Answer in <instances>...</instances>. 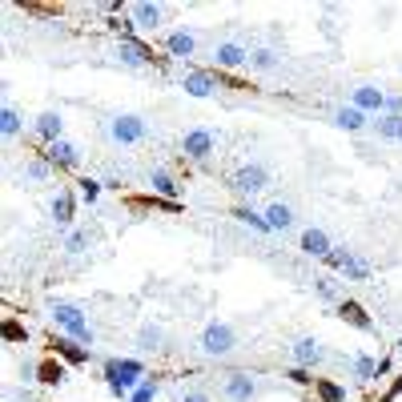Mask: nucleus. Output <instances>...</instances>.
Returning <instances> with one entry per match:
<instances>
[{"label":"nucleus","mask_w":402,"mask_h":402,"mask_svg":"<svg viewBox=\"0 0 402 402\" xmlns=\"http://www.w3.org/2000/svg\"><path fill=\"white\" fill-rule=\"evenodd\" d=\"M52 322L64 326V334H69L73 342L93 346V326H88V318L81 314V306H64V302H57V306H52Z\"/></svg>","instance_id":"1"},{"label":"nucleus","mask_w":402,"mask_h":402,"mask_svg":"<svg viewBox=\"0 0 402 402\" xmlns=\"http://www.w3.org/2000/svg\"><path fill=\"white\" fill-rule=\"evenodd\" d=\"M145 137H149V125L137 113H117L109 121V141H117V145H141Z\"/></svg>","instance_id":"2"},{"label":"nucleus","mask_w":402,"mask_h":402,"mask_svg":"<svg viewBox=\"0 0 402 402\" xmlns=\"http://www.w3.org/2000/svg\"><path fill=\"white\" fill-rule=\"evenodd\" d=\"M234 326L229 322H209V326L201 330V350L209 354V358H226L234 350Z\"/></svg>","instance_id":"3"},{"label":"nucleus","mask_w":402,"mask_h":402,"mask_svg":"<svg viewBox=\"0 0 402 402\" xmlns=\"http://www.w3.org/2000/svg\"><path fill=\"white\" fill-rule=\"evenodd\" d=\"M105 378L109 382H121V386H141L145 382V366L137 362V358H113V362L105 366Z\"/></svg>","instance_id":"4"},{"label":"nucleus","mask_w":402,"mask_h":402,"mask_svg":"<svg viewBox=\"0 0 402 402\" xmlns=\"http://www.w3.org/2000/svg\"><path fill=\"white\" fill-rule=\"evenodd\" d=\"M270 185V169H265V165H241L238 173H234V189H238V193H246V197H253V193H258V189H265Z\"/></svg>","instance_id":"5"},{"label":"nucleus","mask_w":402,"mask_h":402,"mask_svg":"<svg viewBox=\"0 0 402 402\" xmlns=\"http://www.w3.org/2000/svg\"><path fill=\"white\" fill-rule=\"evenodd\" d=\"M214 145H217V137L209 129H189L185 137H181V153H185L189 161H205L214 153Z\"/></svg>","instance_id":"6"},{"label":"nucleus","mask_w":402,"mask_h":402,"mask_svg":"<svg viewBox=\"0 0 402 402\" xmlns=\"http://www.w3.org/2000/svg\"><path fill=\"white\" fill-rule=\"evenodd\" d=\"M45 161L52 165V169H76V161H81V153H76L73 141H52V145H45Z\"/></svg>","instance_id":"7"},{"label":"nucleus","mask_w":402,"mask_h":402,"mask_svg":"<svg viewBox=\"0 0 402 402\" xmlns=\"http://www.w3.org/2000/svg\"><path fill=\"white\" fill-rule=\"evenodd\" d=\"M214 64L217 69H241V64H250V49L238 40H222L214 49Z\"/></svg>","instance_id":"8"},{"label":"nucleus","mask_w":402,"mask_h":402,"mask_svg":"<svg viewBox=\"0 0 402 402\" xmlns=\"http://www.w3.org/2000/svg\"><path fill=\"white\" fill-rule=\"evenodd\" d=\"M222 394H226L229 402H250L253 394H258V382H253L250 374H229L226 386H222Z\"/></svg>","instance_id":"9"},{"label":"nucleus","mask_w":402,"mask_h":402,"mask_svg":"<svg viewBox=\"0 0 402 402\" xmlns=\"http://www.w3.org/2000/svg\"><path fill=\"white\" fill-rule=\"evenodd\" d=\"M354 109H362V113H382L386 109V93L374 85H358L354 88Z\"/></svg>","instance_id":"10"},{"label":"nucleus","mask_w":402,"mask_h":402,"mask_svg":"<svg viewBox=\"0 0 402 402\" xmlns=\"http://www.w3.org/2000/svg\"><path fill=\"white\" fill-rule=\"evenodd\" d=\"M129 21H133L137 28H157V25L165 21V8H161V4L141 0V4H133V8H129Z\"/></svg>","instance_id":"11"},{"label":"nucleus","mask_w":402,"mask_h":402,"mask_svg":"<svg viewBox=\"0 0 402 402\" xmlns=\"http://www.w3.org/2000/svg\"><path fill=\"white\" fill-rule=\"evenodd\" d=\"M64 133V117L57 113V109H45V113L37 117V137L45 141V145H52V141H61Z\"/></svg>","instance_id":"12"},{"label":"nucleus","mask_w":402,"mask_h":402,"mask_svg":"<svg viewBox=\"0 0 402 402\" xmlns=\"http://www.w3.org/2000/svg\"><path fill=\"white\" fill-rule=\"evenodd\" d=\"M326 358V350H322V342H314V338H298L294 342V362L302 366V370H310V366H318Z\"/></svg>","instance_id":"13"},{"label":"nucleus","mask_w":402,"mask_h":402,"mask_svg":"<svg viewBox=\"0 0 402 402\" xmlns=\"http://www.w3.org/2000/svg\"><path fill=\"white\" fill-rule=\"evenodd\" d=\"M165 52H169V57H193V52H197V37L185 33V28H177V33L165 37Z\"/></svg>","instance_id":"14"},{"label":"nucleus","mask_w":402,"mask_h":402,"mask_svg":"<svg viewBox=\"0 0 402 402\" xmlns=\"http://www.w3.org/2000/svg\"><path fill=\"white\" fill-rule=\"evenodd\" d=\"M181 88H185L189 97H214V88H217V76H214V73H185V81H181Z\"/></svg>","instance_id":"15"},{"label":"nucleus","mask_w":402,"mask_h":402,"mask_svg":"<svg viewBox=\"0 0 402 402\" xmlns=\"http://www.w3.org/2000/svg\"><path fill=\"white\" fill-rule=\"evenodd\" d=\"M302 250L310 253V258H330V250H334V246H330V238H326V229H306V234H302Z\"/></svg>","instance_id":"16"},{"label":"nucleus","mask_w":402,"mask_h":402,"mask_svg":"<svg viewBox=\"0 0 402 402\" xmlns=\"http://www.w3.org/2000/svg\"><path fill=\"white\" fill-rule=\"evenodd\" d=\"M334 125L358 133V129H366V113L362 109H354V105H342V109H334Z\"/></svg>","instance_id":"17"},{"label":"nucleus","mask_w":402,"mask_h":402,"mask_svg":"<svg viewBox=\"0 0 402 402\" xmlns=\"http://www.w3.org/2000/svg\"><path fill=\"white\" fill-rule=\"evenodd\" d=\"M265 222H270V229H289L294 226V209L286 201H274V205H265Z\"/></svg>","instance_id":"18"},{"label":"nucleus","mask_w":402,"mask_h":402,"mask_svg":"<svg viewBox=\"0 0 402 402\" xmlns=\"http://www.w3.org/2000/svg\"><path fill=\"white\" fill-rule=\"evenodd\" d=\"M52 217H57V226H73V193H57L52 197Z\"/></svg>","instance_id":"19"},{"label":"nucleus","mask_w":402,"mask_h":402,"mask_svg":"<svg viewBox=\"0 0 402 402\" xmlns=\"http://www.w3.org/2000/svg\"><path fill=\"white\" fill-rule=\"evenodd\" d=\"M161 342H165V330L161 326L145 322V326L137 330V346H141V350H161Z\"/></svg>","instance_id":"20"},{"label":"nucleus","mask_w":402,"mask_h":402,"mask_svg":"<svg viewBox=\"0 0 402 402\" xmlns=\"http://www.w3.org/2000/svg\"><path fill=\"white\" fill-rule=\"evenodd\" d=\"M277 64H282V57H277L274 49H253L250 52V69H258V73H274Z\"/></svg>","instance_id":"21"},{"label":"nucleus","mask_w":402,"mask_h":402,"mask_svg":"<svg viewBox=\"0 0 402 402\" xmlns=\"http://www.w3.org/2000/svg\"><path fill=\"white\" fill-rule=\"evenodd\" d=\"M338 310H342V318H346L350 326H358V330H374V322L366 318V310H362V306H358V302H342Z\"/></svg>","instance_id":"22"},{"label":"nucleus","mask_w":402,"mask_h":402,"mask_svg":"<svg viewBox=\"0 0 402 402\" xmlns=\"http://www.w3.org/2000/svg\"><path fill=\"white\" fill-rule=\"evenodd\" d=\"M121 61L125 64H145V61H153V52L145 49V45H133V40H121Z\"/></svg>","instance_id":"23"},{"label":"nucleus","mask_w":402,"mask_h":402,"mask_svg":"<svg viewBox=\"0 0 402 402\" xmlns=\"http://www.w3.org/2000/svg\"><path fill=\"white\" fill-rule=\"evenodd\" d=\"M234 217H238L241 226L258 229V234H270V222H265V214H253L250 205H241V209H234Z\"/></svg>","instance_id":"24"},{"label":"nucleus","mask_w":402,"mask_h":402,"mask_svg":"<svg viewBox=\"0 0 402 402\" xmlns=\"http://www.w3.org/2000/svg\"><path fill=\"white\" fill-rule=\"evenodd\" d=\"M149 185H153V193H161V197H173V193H177V181L165 173V169H153V173H149Z\"/></svg>","instance_id":"25"},{"label":"nucleus","mask_w":402,"mask_h":402,"mask_svg":"<svg viewBox=\"0 0 402 402\" xmlns=\"http://www.w3.org/2000/svg\"><path fill=\"white\" fill-rule=\"evenodd\" d=\"M57 354H64L69 362H88V346H76L73 338H57Z\"/></svg>","instance_id":"26"},{"label":"nucleus","mask_w":402,"mask_h":402,"mask_svg":"<svg viewBox=\"0 0 402 402\" xmlns=\"http://www.w3.org/2000/svg\"><path fill=\"white\" fill-rule=\"evenodd\" d=\"M21 125H25V121H21V113H16L13 105H4V113H0V133H4V137H16V133H21Z\"/></svg>","instance_id":"27"},{"label":"nucleus","mask_w":402,"mask_h":402,"mask_svg":"<svg viewBox=\"0 0 402 402\" xmlns=\"http://www.w3.org/2000/svg\"><path fill=\"white\" fill-rule=\"evenodd\" d=\"M374 129L382 133V137H390V141H402V117H378Z\"/></svg>","instance_id":"28"},{"label":"nucleus","mask_w":402,"mask_h":402,"mask_svg":"<svg viewBox=\"0 0 402 402\" xmlns=\"http://www.w3.org/2000/svg\"><path fill=\"white\" fill-rule=\"evenodd\" d=\"M40 382H45V386H61V382H64V366L45 362V366H40Z\"/></svg>","instance_id":"29"},{"label":"nucleus","mask_w":402,"mask_h":402,"mask_svg":"<svg viewBox=\"0 0 402 402\" xmlns=\"http://www.w3.org/2000/svg\"><path fill=\"white\" fill-rule=\"evenodd\" d=\"M76 185H81V197H85L88 205H93V201L100 197V181H97V177H81Z\"/></svg>","instance_id":"30"},{"label":"nucleus","mask_w":402,"mask_h":402,"mask_svg":"<svg viewBox=\"0 0 402 402\" xmlns=\"http://www.w3.org/2000/svg\"><path fill=\"white\" fill-rule=\"evenodd\" d=\"M85 246H88V234H85V229H73V234L64 238V250H69V253H85Z\"/></svg>","instance_id":"31"},{"label":"nucleus","mask_w":402,"mask_h":402,"mask_svg":"<svg viewBox=\"0 0 402 402\" xmlns=\"http://www.w3.org/2000/svg\"><path fill=\"white\" fill-rule=\"evenodd\" d=\"M153 398H157V382H153V378H145V382L137 386V394H133L129 402H153Z\"/></svg>","instance_id":"32"},{"label":"nucleus","mask_w":402,"mask_h":402,"mask_svg":"<svg viewBox=\"0 0 402 402\" xmlns=\"http://www.w3.org/2000/svg\"><path fill=\"white\" fill-rule=\"evenodd\" d=\"M342 274H346V277H358V282H362V277L370 274V265H366V262H358V258H350V262L342 265Z\"/></svg>","instance_id":"33"},{"label":"nucleus","mask_w":402,"mask_h":402,"mask_svg":"<svg viewBox=\"0 0 402 402\" xmlns=\"http://www.w3.org/2000/svg\"><path fill=\"white\" fill-rule=\"evenodd\" d=\"M49 169H52L49 161H33V165H25V177H28V181H45V177H49Z\"/></svg>","instance_id":"34"},{"label":"nucleus","mask_w":402,"mask_h":402,"mask_svg":"<svg viewBox=\"0 0 402 402\" xmlns=\"http://www.w3.org/2000/svg\"><path fill=\"white\" fill-rule=\"evenodd\" d=\"M318 394H322V402H342V386H334V382H318Z\"/></svg>","instance_id":"35"},{"label":"nucleus","mask_w":402,"mask_h":402,"mask_svg":"<svg viewBox=\"0 0 402 402\" xmlns=\"http://www.w3.org/2000/svg\"><path fill=\"white\" fill-rule=\"evenodd\" d=\"M374 370H378L374 358H354V374L358 378H374Z\"/></svg>","instance_id":"36"},{"label":"nucleus","mask_w":402,"mask_h":402,"mask_svg":"<svg viewBox=\"0 0 402 402\" xmlns=\"http://www.w3.org/2000/svg\"><path fill=\"white\" fill-rule=\"evenodd\" d=\"M286 378H289V382H298V386H310V382H314V378H310V370H302V366H294Z\"/></svg>","instance_id":"37"},{"label":"nucleus","mask_w":402,"mask_h":402,"mask_svg":"<svg viewBox=\"0 0 402 402\" xmlns=\"http://www.w3.org/2000/svg\"><path fill=\"white\" fill-rule=\"evenodd\" d=\"M181 402H209V394H205V390H185Z\"/></svg>","instance_id":"38"},{"label":"nucleus","mask_w":402,"mask_h":402,"mask_svg":"<svg viewBox=\"0 0 402 402\" xmlns=\"http://www.w3.org/2000/svg\"><path fill=\"white\" fill-rule=\"evenodd\" d=\"M386 113L390 117H402V97H386Z\"/></svg>","instance_id":"39"},{"label":"nucleus","mask_w":402,"mask_h":402,"mask_svg":"<svg viewBox=\"0 0 402 402\" xmlns=\"http://www.w3.org/2000/svg\"><path fill=\"white\" fill-rule=\"evenodd\" d=\"M4 334H8V338H25V330L16 326V322H8V326H4Z\"/></svg>","instance_id":"40"}]
</instances>
